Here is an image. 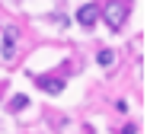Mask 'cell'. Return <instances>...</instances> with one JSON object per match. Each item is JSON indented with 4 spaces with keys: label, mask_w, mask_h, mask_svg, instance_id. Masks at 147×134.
I'll return each instance as SVG.
<instances>
[{
    "label": "cell",
    "mask_w": 147,
    "mask_h": 134,
    "mask_svg": "<svg viewBox=\"0 0 147 134\" xmlns=\"http://www.w3.org/2000/svg\"><path fill=\"white\" fill-rule=\"evenodd\" d=\"M128 13H131V0H109V3H106V10H99V16L106 19V26H109L112 32L125 26Z\"/></svg>",
    "instance_id": "cell-1"
},
{
    "label": "cell",
    "mask_w": 147,
    "mask_h": 134,
    "mask_svg": "<svg viewBox=\"0 0 147 134\" xmlns=\"http://www.w3.org/2000/svg\"><path fill=\"white\" fill-rule=\"evenodd\" d=\"M96 19H99V7H96V3H86V7L77 10V22L83 26V29H93Z\"/></svg>",
    "instance_id": "cell-2"
},
{
    "label": "cell",
    "mask_w": 147,
    "mask_h": 134,
    "mask_svg": "<svg viewBox=\"0 0 147 134\" xmlns=\"http://www.w3.org/2000/svg\"><path fill=\"white\" fill-rule=\"evenodd\" d=\"M32 80H35V86H42L45 93H55V96L64 90V80H55V77H32Z\"/></svg>",
    "instance_id": "cell-3"
},
{
    "label": "cell",
    "mask_w": 147,
    "mask_h": 134,
    "mask_svg": "<svg viewBox=\"0 0 147 134\" xmlns=\"http://www.w3.org/2000/svg\"><path fill=\"white\" fill-rule=\"evenodd\" d=\"M16 55V32H7V38H3V58L10 61Z\"/></svg>",
    "instance_id": "cell-4"
},
{
    "label": "cell",
    "mask_w": 147,
    "mask_h": 134,
    "mask_svg": "<svg viewBox=\"0 0 147 134\" xmlns=\"http://www.w3.org/2000/svg\"><path fill=\"white\" fill-rule=\"evenodd\" d=\"M26 105H29V99L22 96V93H16V96L10 99V112H22V109H26Z\"/></svg>",
    "instance_id": "cell-5"
},
{
    "label": "cell",
    "mask_w": 147,
    "mask_h": 134,
    "mask_svg": "<svg viewBox=\"0 0 147 134\" xmlns=\"http://www.w3.org/2000/svg\"><path fill=\"white\" fill-rule=\"evenodd\" d=\"M96 61H99L102 67H109V64H115V55H112V51H99V55H96Z\"/></svg>",
    "instance_id": "cell-6"
},
{
    "label": "cell",
    "mask_w": 147,
    "mask_h": 134,
    "mask_svg": "<svg viewBox=\"0 0 147 134\" xmlns=\"http://www.w3.org/2000/svg\"><path fill=\"white\" fill-rule=\"evenodd\" d=\"M121 134H138V125H125V128H121Z\"/></svg>",
    "instance_id": "cell-7"
}]
</instances>
